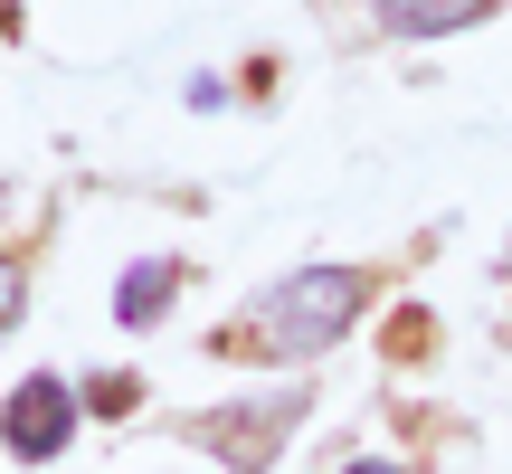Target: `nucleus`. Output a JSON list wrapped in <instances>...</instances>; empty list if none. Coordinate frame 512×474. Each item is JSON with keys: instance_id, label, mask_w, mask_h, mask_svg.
Masks as SVG:
<instances>
[{"instance_id": "obj_4", "label": "nucleus", "mask_w": 512, "mask_h": 474, "mask_svg": "<svg viewBox=\"0 0 512 474\" xmlns=\"http://www.w3.org/2000/svg\"><path fill=\"white\" fill-rule=\"evenodd\" d=\"M370 10H380L399 38H456V29H475L494 0H370Z\"/></svg>"}, {"instance_id": "obj_5", "label": "nucleus", "mask_w": 512, "mask_h": 474, "mask_svg": "<svg viewBox=\"0 0 512 474\" xmlns=\"http://www.w3.org/2000/svg\"><path fill=\"white\" fill-rule=\"evenodd\" d=\"M171 285H181V256H143V266L124 275V294H114V323H124V332H143L152 313L171 304Z\"/></svg>"}, {"instance_id": "obj_3", "label": "nucleus", "mask_w": 512, "mask_h": 474, "mask_svg": "<svg viewBox=\"0 0 512 474\" xmlns=\"http://www.w3.org/2000/svg\"><path fill=\"white\" fill-rule=\"evenodd\" d=\"M76 389L57 380V370H29V380L0 399V446H10L19 465H48V456H67V437H76Z\"/></svg>"}, {"instance_id": "obj_2", "label": "nucleus", "mask_w": 512, "mask_h": 474, "mask_svg": "<svg viewBox=\"0 0 512 474\" xmlns=\"http://www.w3.org/2000/svg\"><path fill=\"white\" fill-rule=\"evenodd\" d=\"M304 389H275V399H238V408H219V418H200V446L219 456L228 474H266L275 456H285V437L304 427Z\"/></svg>"}, {"instance_id": "obj_6", "label": "nucleus", "mask_w": 512, "mask_h": 474, "mask_svg": "<svg viewBox=\"0 0 512 474\" xmlns=\"http://www.w3.org/2000/svg\"><path fill=\"white\" fill-rule=\"evenodd\" d=\"M29 313V256H0V332Z\"/></svg>"}, {"instance_id": "obj_1", "label": "nucleus", "mask_w": 512, "mask_h": 474, "mask_svg": "<svg viewBox=\"0 0 512 474\" xmlns=\"http://www.w3.org/2000/svg\"><path fill=\"white\" fill-rule=\"evenodd\" d=\"M361 304H370V275L361 266H294L285 285L256 294L219 342L256 351V361H313V351H332L351 323H361Z\"/></svg>"}, {"instance_id": "obj_8", "label": "nucleus", "mask_w": 512, "mask_h": 474, "mask_svg": "<svg viewBox=\"0 0 512 474\" xmlns=\"http://www.w3.org/2000/svg\"><path fill=\"white\" fill-rule=\"evenodd\" d=\"M342 474H408V465H389V456H361V465H342Z\"/></svg>"}, {"instance_id": "obj_7", "label": "nucleus", "mask_w": 512, "mask_h": 474, "mask_svg": "<svg viewBox=\"0 0 512 474\" xmlns=\"http://www.w3.org/2000/svg\"><path fill=\"white\" fill-rule=\"evenodd\" d=\"M133 399H143V380H133V370H114V380H95V389H86V408H95V418H124Z\"/></svg>"}]
</instances>
